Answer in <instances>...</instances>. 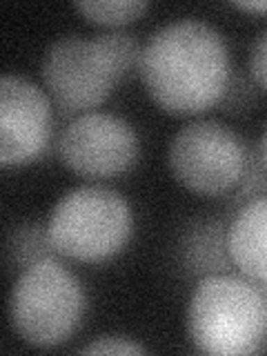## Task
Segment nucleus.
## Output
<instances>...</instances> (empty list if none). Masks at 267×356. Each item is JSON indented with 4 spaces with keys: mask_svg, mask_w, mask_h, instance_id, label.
Listing matches in <instances>:
<instances>
[{
    "mask_svg": "<svg viewBox=\"0 0 267 356\" xmlns=\"http://www.w3.org/2000/svg\"><path fill=\"white\" fill-rule=\"evenodd\" d=\"M138 72L161 109L194 116L218 105L227 94L229 49L214 25L181 18L152 33L143 47Z\"/></svg>",
    "mask_w": 267,
    "mask_h": 356,
    "instance_id": "1",
    "label": "nucleus"
},
{
    "mask_svg": "<svg viewBox=\"0 0 267 356\" xmlns=\"http://www.w3.org/2000/svg\"><path fill=\"white\" fill-rule=\"evenodd\" d=\"M267 312L259 283L229 272L203 276L187 303L194 348L214 356H245L261 348Z\"/></svg>",
    "mask_w": 267,
    "mask_h": 356,
    "instance_id": "2",
    "label": "nucleus"
},
{
    "mask_svg": "<svg viewBox=\"0 0 267 356\" xmlns=\"http://www.w3.org/2000/svg\"><path fill=\"white\" fill-rule=\"evenodd\" d=\"M7 314L11 330L25 343L33 348H58L83 323V285L56 256L42 259L16 276Z\"/></svg>",
    "mask_w": 267,
    "mask_h": 356,
    "instance_id": "3",
    "label": "nucleus"
},
{
    "mask_svg": "<svg viewBox=\"0 0 267 356\" xmlns=\"http://www.w3.org/2000/svg\"><path fill=\"white\" fill-rule=\"evenodd\" d=\"M44 227L58 256L81 263H103L125 250L134 216L125 196L116 189L83 185L54 205Z\"/></svg>",
    "mask_w": 267,
    "mask_h": 356,
    "instance_id": "4",
    "label": "nucleus"
},
{
    "mask_svg": "<svg viewBox=\"0 0 267 356\" xmlns=\"http://www.w3.org/2000/svg\"><path fill=\"white\" fill-rule=\"evenodd\" d=\"M40 76L51 105L65 116L94 111L122 81L98 33L94 38H83L81 33L56 38L42 56Z\"/></svg>",
    "mask_w": 267,
    "mask_h": 356,
    "instance_id": "5",
    "label": "nucleus"
},
{
    "mask_svg": "<svg viewBox=\"0 0 267 356\" xmlns=\"http://www.w3.org/2000/svg\"><path fill=\"white\" fill-rule=\"evenodd\" d=\"M252 154L232 127L218 120H192L174 134L167 163L174 178L200 196L238 189Z\"/></svg>",
    "mask_w": 267,
    "mask_h": 356,
    "instance_id": "6",
    "label": "nucleus"
},
{
    "mask_svg": "<svg viewBox=\"0 0 267 356\" xmlns=\"http://www.w3.org/2000/svg\"><path fill=\"white\" fill-rule=\"evenodd\" d=\"M56 149L70 172L85 178H111L136 163L138 136L125 118L94 109L76 116L60 131Z\"/></svg>",
    "mask_w": 267,
    "mask_h": 356,
    "instance_id": "7",
    "label": "nucleus"
},
{
    "mask_svg": "<svg viewBox=\"0 0 267 356\" xmlns=\"http://www.w3.org/2000/svg\"><path fill=\"white\" fill-rule=\"evenodd\" d=\"M51 136V100L29 78H0V165L18 167L36 161Z\"/></svg>",
    "mask_w": 267,
    "mask_h": 356,
    "instance_id": "8",
    "label": "nucleus"
},
{
    "mask_svg": "<svg viewBox=\"0 0 267 356\" xmlns=\"http://www.w3.org/2000/svg\"><path fill=\"white\" fill-rule=\"evenodd\" d=\"M227 250L243 276L267 281V194L250 198L227 227Z\"/></svg>",
    "mask_w": 267,
    "mask_h": 356,
    "instance_id": "9",
    "label": "nucleus"
},
{
    "mask_svg": "<svg viewBox=\"0 0 267 356\" xmlns=\"http://www.w3.org/2000/svg\"><path fill=\"white\" fill-rule=\"evenodd\" d=\"M183 265L194 276L227 272L232 256L227 250V229L218 220H200L183 238Z\"/></svg>",
    "mask_w": 267,
    "mask_h": 356,
    "instance_id": "10",
    "label": "nucleus"
},
{
    "mask_svg": "<svg viewBox=\"0 0 267 356\" xmlns=\"http://www.w3.org/2000/svg\"><path fill=\"white\" fill-rule=\"evenodd\" d=\"M58 256L56 250L51 248L47 227L33 225H20L14 232H9L7 243H5V267L9 274H20L25 272L29 265L38 263L42 259H51Z\"/></svg>",
    "mask_w": 267,
    "mask_h": 356,
    "instance_id": "11",
    "label": "nucleus"
},
{
    "mask_svg": "<svg viewBox=\"0 0 267 356\" xmlns=\"http://www.w3.org/2000/svg\"><path fill=\"white\" fill-rule=\"evenodd\" d=\"M74 9L96 25L120 27L140 18L147 11V3H140V0H81L74 5Z\"/></svg>",
    "mask_w": 267,
    "mask_h": 356,
    "instance_id": "12",
    "label": "nucleus"
},
{
    "mask_svg": "<svg viewBox=\"0 0 267 356\" xmlns=\"http://www.w3.org/2000/svg\"><path fill=\"white\" fill-rule=\"evenodd\" d=\"M147 348L125 337H100L78 348V354H145Z\"/></svg>",
    "mask_w": 267,
    "mask_h": 356,
    "instance_id": "13",
    "label": "nucleus"
},
{
    "mask_svg": "<svg viewBox=\"0 0 267 356\" xmlns=\"http://www.w3.org/2000/svg\"><path fill=\"white\" fill-rule=\"evenodd\" d=\"M250 72L254 83L267 92V29L254 40L250 51Z\"/></svg>",
    "mask_w": 267,
    "mask_h": 356,
    "instance_id": "14",
    "label": "nucleus"
},
{
    "mask_svg": "<svg viewBox=\"0 0 267 356\" xmlns=\"http://www.w3.org/2000/svg\"><path fill=\"white\" fill-rule=\"evenodd\" d=\"M256 159H259L261 167L267 172V125H265L261 138H259V147H256Z\"/></svg>",
    "mask_w": 267,
    "mask_h": 356,
    "instance_id": "15",
    "label": "nucleus"
},
{
    "mask_svg": "<svg viewBox=\"0 0 267 356\" xmlns=\"http://www.w3.org/2000/svg\"><path fill=\"white\" fill-rule=\"evenodd\" d=\"M234 7L250 11V14H267V0H259V3H234Z\"/></svg>",
    "mask_w": 267,
    "mask_h": 356,
    "instance_id": "16",
    "label": "nucleus"
},
{
    "mask_svg": "<svg viewBox=\"0 0 267 356\" xmlns=\"http://www.w3.org/2000/svg\"><path fill=\"white\" fill-rule=\"evenodd\" d=\"M259 289H261V296H263V303H265V312H267V281L259 283Z\"/></svg>",
    "mask_w": 267,
    "mask_h": 356,
    "instance_id": "17",
    "label": "nucleus"
}]
</instances>
